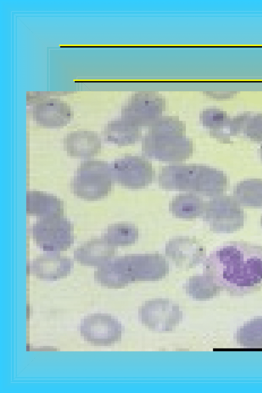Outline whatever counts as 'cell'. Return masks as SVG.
<instances>
[{
    "label": "cell",
    "instance_id": "6da1fadb",
    "mask_svg": "<svg viewBox=\"0 0 262 393\" xmlns=\"http://www.w3.org/2000/svg\"><path fill=\"white\" fill-rule=\"evenodd\" d=\"M204 266V273L230 295L243 296L262 289L260 245L227 242L210 253Z\"/></svg>",
    "mask_w": 262,
    "mask_h": 393
},
{
    "label": "cell",
    "instance_id": "7a4b0ae2",
    "mask_svg": "<svg viewBox=\"0 0 262 393\" xmlns=\"http://www.w3.org/2000/svg\"><path fill=\"white\" fill-rule=\"evenodd\" d=\"M186 126L174 117H161L149 126L142 139L143 154L162 161L179 162L189 158L192 141L185 135Z\"/></svg>",
    "mask_w": 262,
    "mask_h": 393
},
{
    "label": "cell",
    "instance_id": "3957f363",
    "mask_svg": "<svg viewBox=\"0 0 262 393\" xmlns=\"http://www.w3.org/2000/svg\"><path fill=\"white\" fill-rule=\"evenodd\" d=\"M227 178L222 171L200 165L174 164L163 167L158 174L162 188L196 192L204 196L223 195Z\"/></svg>",
    "mask_w": 262,
    "mask_h": 393
},
{
    "label": "cell",
    "instance_id": "277c9868",
    "mask_svg": "<svg viewBox=\"0 0 262 393\" xmlns=\"http://www.w3.org/2000/svg\"><path fill=\"white\" fill-rule=\"evenodd\" d=\"M114 181L111 165L90 159L80 163L71 181V190L77 197L88 201L107 196Z\"/></svg>",
    "mask_w": 262,
    "mask_h": 393
},
{
    "label": "cell",
    "instance_id": "5b68a950",
    "mask_svg": "<svg viewBox=\"0 0 262 393\" xmlns=\"http://www.w3.org/2000/svg\"><path fill=\"white\" fill-rule=\"evenodd\" d=\"M30 233L37 246L46 252L66 251L74 242L72 224L63 215L39 219Z\"/></svg>",
    "mask_w": 262,
    "mask_h": 393
},
{
    "label": "cell",
    "instance_id": "8992f818",
    "mask_svg": "<svg viewBox=\"0 0 262 393\" xmlns=\"http://www.w3.org/2000/svg\"><path fill=\"white\" fill-rule=\"evenodd\" d=\"M242 207L233 196L213 197L205 204L204 217L211 230L231 233L244 226L245 213Z\"/></svg>",
    "mask_w": 262,
    "mask_h": 393
},
{
    "label": "cell",
    "instance_id": "52a82bcc",
    "mask_svg": "<svg viewBox=\"0 0 262 393\" xmlns=\"http://www.w3.org/2000/svg\"><path fill=\"white\" fill-rule=\"evenodd\" d=\"M182 318L179 304L168 299L147 300L138 309V318L142 324L159 333L172 331Z\"/></svg>",
    "mask_w": 262,
    "mask_h": 393
},
{
    "label": "cell",
    "instance_id": "ba28073f",
    "mask_svg": "<svg viewBox=\"0 0 262 393\" xmlns=\"http://www.w3.org/2000/svg\"><path fill=\"white\" fill-rule=\"evenodd\" d=\"M111 166L114 181L128 188H144L155 177L152 164L139 156H124L115 160Z\"/></svg>",
    "mask_w": 262,
    "mask_h": 393
},
{
    "label": "cell",
    "instance_id": "9c48e42d",
    "mask_svg": "<svg viewBox=\"0 0 262 393\" xmlns=\"http://www.w3.org/2000/svg\"><path fill=\"white\" fill-rule=\"evenodd\" d=\"M165 101L151 92H140L133 95L122 108V118L139 127L150 126L161 117Z\"/></svg>",
    "mask_w": 262,
    "mask_h": 393
},
{
    "label": "cell",
    "instance_id": "30bf717a",
    "mask_svg": "<svg viewBox=\"0 0 262 393\" xmlns=\"http://www.w3.org/2000/svg\"><path fill=\"white\" fill-rule=\"evenodd\" d=\"M80 335L84 340L97 346H110L120 341L122 336L120 322L112 315L95 313L81 320Z\"/></svg>",
    "mask_w": 262,
    "mask_h": 393
},
{
    "label": "cell",
    "instance_id": "8fae6325",
    "mask_svg": "<svg viewBox=\"0 0 262 393\" xmlns=\"http://www.w3.org/2000/svg\"><path fill=\"white\" fill-rule=\"evenodd\" d=\"M73 261L60 252H46L34 258L29 266V273L44 281H56L70 274Z\"/></svg>",
    "mask_w": 262,
    "mask_h": 393
},
{
    "label": "cell",
    "instance_id": "7c38bea8",
    "mask_svg": "<svg viewBox=\"0 0 262 393\" xmlns=\"http://www.w3.org/2000/svg\"><path fill=\"white\" fill-rule=\"evenodd\" d=\"M32 117L41 126L57 128L67 125L70 122L71 111L67 103L59 99L51 98L35 105Z\"/></svg>",
    "mask_w": 262,
    "mask_h": 393
},
{
    "label": "cell",
    "instance_id": "4fadbf2b",
    "mask_svg": "<svg viewBox=\"0 0 262 393\" xmlns=\"http://www.w3.org/2000/svg\"><path fill=\"white\" fill-rule=\"evenodd\" d=\"M115 254V246L103 237L81 245L74 251L73 257L81 265L98 268L112 259Z\"/></svg>",
    "mask_w": 262,
    "mask_h": 393
},
{
    "label": "cell",
    "instance_id": "5bb4252c",
    "mask_svg": "<svg viewBox=\"0 0 262 393\" xmlns=\"http://www.w3.org/2000/svg\"><path fill=\"white\" fill-rule=\"evenodd\" d=\"M63 148L72 157L87 159L101 151V139L96 132L89 130L73 131L63 139Z\"/></svg>",
    "mask_w": 262,
    "mask_h": 393
},
{
    "label": "cell",
    "instance_id": "9a60e30c",
    "mask_svg": "<svg viewBox=\"0 0 262 393\" xmlns=\"http://www.w3.org/2000/svg\"><path fill=\"white\" fill-rule=\"evenodd\" d=\"M63 202L57 196L38 191L26 193V213L40 218L62 216Z\"/></svg>",
    "mask_w": 262,
    "mask_h": 393
},
{
    "label": "cell",
    "instance_id": "2e32d148",
    "mask_svg": "<svg viewBox=\"0 0 262 393\" xmlns=\"http://www.w3.org/2000/svg\"><path fill=\"white\" fill-rule=\"evenodd\" d=\"M166 252L179 266L185 268H191L201 262L206 253L204 247L197 241L184 238L169 243Z\"/></svg>",
    "mask_w": 262,
    "mask_h": 393
},
{
    "label": "cell",
    "instance_id": "e0dca14e",
    "mask_svg": "<svg viewBox=\"0 0 262 393\" xmlns=\"http://www.w3.org/2000/svg\"><path fill=\"white\" fill-rule=\"evenodd\" d=\"M94 276L98 283L108 288H120L133 281L122 258L111 259L98 267Z\"/></svg>",
    "mask_w": 262,
    "mask_h": 393
},
{
    "label": "cell",
    "instance_id": "ac0fdd59",
    "mask_svg": "<svg viewBox=\"0 0 262 393\" xmlns=\"http://www.w3.org/2000/svg\"><path fill=\"white\" fill-rule=\"evenodd\" d=\"M105 141L118 146H127L138 142L141 138L140 127L121 118L109 121L103 131Z\"/></svg>",
    "mask_w": 262,
    "mask_h": 393
},
{
    "label": "cell",
    "instance_id": "d6986e66",
    "mask_svg": "<svg viewBox=\"0 0 262 393\" xmlns=\"http://www.w3.org/2000/svg\"><path fill=\"white\" fill-rule=\"evenodd\" d=\"M203 125L209 129L210 135L223 143H228L232 137L230 131L231 119L225 112L219 109L209 108L200 115Z\"/></svg>",
    "mask_w": 262,
    "mask_h": 393
},
{
    "label": "cell",
    "instance_id": "ffe728a7",
    "mask_svg": "<svg viewBox=\"0 0 262 393\" xmlns=\"http://www.w3.org/2000/svg\"><path fill=\"white\" fill-rule=\"evenodd\" d=\"M232 196L241 206L262 207V179H249L239 182L234 187Z\"/></svg>",
    "mask_w": 262,
    "mask_h": 393
},
{
    "label": "cell",
    "instance_id": "44dd1931",
    "mask_svg": "<svg viewBox=\"0 0 262 393\" xmlns=\"http://www.w3.org/2000/svg\"><path fill=\"white\" fill-rule=\"evenodd\" d=\"M221 291L212 278L205 273L191 277L186 285V293L200 300L212 298Z\"/></svg>",
    "mask_w": 262,
    "mask_h": 393
},
{
    "label": "cell",
    "instance_id": "7402d4cb",
    "mask_svg": "<svg viewBox=\"0 0 262 393\" xmlns=\"http://www.w3.org/2000/svg\"><path fill=\"white\" fill-rule=\"evenodd\" d=\"M170 206L172 211L178 215L192 217L204 212L205 204L198 196L185 193L173 199Z\"/></svg>",
    "mask_w": 262,
    "mask_h": 393
},
{
    "label": "cell",
    "instance_id": "603a6c76",
    "mask_svg": "<svg viewBox=\"0 0 262 393\" xmlns=\"http://www.w3.org/2000/svg\"><path fill=\"white\" fill-rule=\"evenodd\" d=\"M236 340L241 346L247 348H262V318L244 324L237 330Z\"/></svg>",
    "mask_w": 262,
    "mask_h": 393
},
{
    "label": "cell",
    "instance_id": "cb8c5ba5",
    "mask_svg": "<svg viewBox=\"0 0 262 393\" xmlns=\"http://www.w3.org/2000/svg\"><path fill=\"white\" fill-rule=\"evenodd\" d=\"M243 133L250 140L262 142V114L249 117L245 124Z\"/></svg>",
    "mask_w": 262,
    "mask_h": 393
},
{
    "label": "cell",
    "instance_id": "d4e9b609",
    "mask_svg": "<svg viewBox=\"0 0 262 393\" xmlns=\"http://www.w3.org/2000/svg\"><path fill=\"white\" fill-rule=\"evenodd\" d=\"M259 151H260V158L262 160V144L260 146V149H259Z\"/></svg>",
    "mask_w": 262,
    "mask_h": 393
},
{
    "label": "cell",
    "instance_id": "484cf974",
    "mask_svg": "<svg viewBox=\"0 0 262 393\" xmlns=\"http://www.w3.org/2000/svg\"><path fill=\"white\" fill-rule=\"evenodd\" d=\"M260 225L262 226V216H261V218H260Z\"/></svg>",
    "mask_w": 262,
    "mask_h": 393
}]
</instances>
